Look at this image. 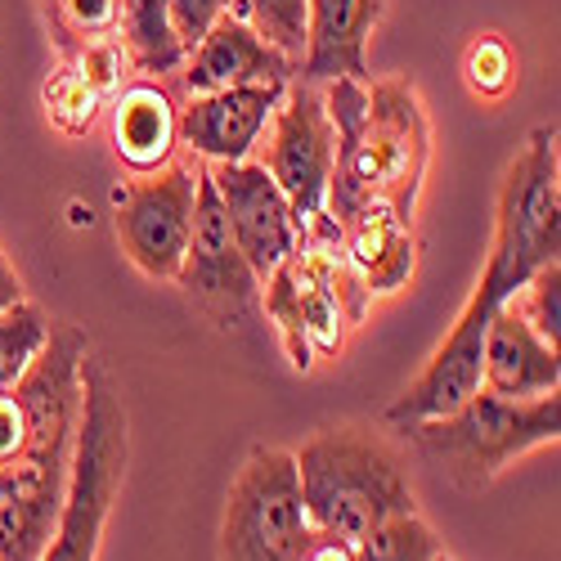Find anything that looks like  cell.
<instances>
[{"label": "cell", "instance_id": "d6986e66", "mask_svg": "<svg viewBox=\"0 0 561 561\" xmlns=\"http://www.w3.org/2000/svg\"><path fill=\"white\" fill-rule=\"evenodd\" d=\"M117 32H122V55L149 77L180 72L184 59H190V45L180 41L167 0H126Z\"/></svg>", "mask_w": 561, "mask_h": 561}, {"label": "cell", "instance_id": "52a82bcc", "mask_svg": "<svg viewBox=\"0 0 561 561\" xmlns=\"http://www.w3.org/2000/svg\"><path fill=\"white\" fill-rule=\"evenodd\" d=\"M561 252V180H557V130H530L526 149L507 162L499 184V216H494V248L490 256L503 265L507 284H522L552 265Z\"/></svg>", "mask_w": 561, "mask_h": 561}, {"label": "cell", "instance_id": "277c9868", "mask_svg": "<svg viewBox=\"0 0 561 561\" xmlns=\"http://www.w3.org/2000/svg\"><path fill=\"white\" fill-rule=\"evenodd\" d=\"M130 458L126 409L113 373L100 359H81V417L72 440V467L64 485V507L41 561H100V539L117 503Z\"/></svg>", "mask_w": 561, "mask_h": 561}, {"label": "cell", "instance_id": "ac0fdd59", "mask_svg": "<svg viewBox=\"0 0 561 561\" xmlns=\"http://www.w3.org/2000/svg\"><path fill=\"white\" fill-rule=\"evenodd\" d=\"M342 248H346V261L355 265V274L364 278L368 297L373 293H400L413 278V265H417L413 220L396 216L382 203L359 207L342 225Z\"/></svg>", "mask_w": 561, "mask_h": 561}, {"label": "cell", "instance_id": "2e32d148", "mask_svg": "<svg viewBox=\"0 0 561 561\" xmlns=\"http://www.w3.org/2000/svg\"><path fill=\"white\" fill-rule=\"evenodd\" d=\"M481 387L503 400H535L561 387V359L507 301L490 314L481 346Z\"/></svg>", "mask_w": 561, "mask_h": 561}, {"label": "cell", "instance_id": "5bb4252c", "mask_svg": "<svg viewBox=\"0 0 561 561\" xmlns=\"http://www.w3.org/2000/svg\"><path fill=\"white\" fill-rule=\"evenodd\" d=\"M387 19V0H306L301 81L323 85L333 77L368 81V41Z\"/></svg>", "mask_w": 561, "mask_h": 561}, {"label": "cell", "instance_id": "7c38bea8", "mask_svg": "<svg viewBox=\"0 0 561 561\" xmlns=\"http://www.w3.org/2000/svg\"><path fill=\"white\" fill-rule=\"evenodd\" d=\"M207 171H211L233 243H239L252 274L265 284V278L301 248L293 203L284 198V190L270 180V171L261 162H211Z\"/></svg>", "mask_w": 561, "mask_h": 561}, {"label": "cell", "instance_id": "4fadbf2b", "mask_svg": "<svg viewBox=\"0 0 561 561\" xmlns=\"http://www.w3.org/2000/svg\"><path fill=\"white\" fill-rule=\"evenodd\" d=\"M288 81L229 85L211 95H194L180 108V139L207 162H248L261 130L270 126Z\"/></svg>", "mask_w": 561, "mask_h": 561}, {"label": "cell", "instance_id": "30bf717a", "mask_svg": "<svg viewBox=\"0 0 561 561\" xmlns=\"http://www.w3.org/2000/svg\"><path fill=\"white\" fill-rule=\"evenodd\" d=\"M194 198L198 162H167L162 171H149V180H135L117 194V243L153 284H175L194 229Z\"/></svg>", "mask_w": 561, "mask_h": 561}, {"label": "cell", "instance_id": "d4e9b609", "mask_svg": "<svg viewBox=\"0 0 561 561\" xmlns=\"http://www.w3.org/2000/svg\"><path fill=\"white\" fill-rule=\"evenodd\" d=\"M229 14L252 23L274 50H284L293 64L306 50V0H233Z\"/></svg>", "mask_w": 561, "mask_h": 561}, {"label": "cell", "instance_id": "3957f363", "mask_svg": "<svg viewBox=\"0 0 561 561\" xmlns=\"http://www.w3.org/2000/svg\"><path fill=\"white\" fill-rule=\"evenodd\" d=\"M306 522L342 539H364L378 522L413 512V485L400 454L359 423L314 432L297 454Z\"/></svg>", "mask_w": 561, "mask_h": 561}, {"label": "cell", "instance_id": "7a4b0ae2", "mask_svg": "<svg viewBox=\"0 0 561 561\" xmlns=\"http://www.w3.org/2000/svg\"><path fill=\"white\" fill-rule=\"evenodd\" d=\"M323 108L333 122L329 216L346 225L359 207L382 203L413 220L432 158V126L409 77H333L323 81Z\"/></svg>", "mask_w": 561, "mask_h": 561}, {"label": "cell", "instance_id": "ffe728a7", "mask_svg": "<svg viewBox=\"0 0 561 561\" xmlns=\"http://www.w3.org/2000/svg\"><path fill=\"white\" fill-rule=\"evenodd\" d=\"M122 10L126 0H41L45 27H50V41L64 59H72L95 41H113Z\"/></svg>", "mask_w": 561, "mask_h": 561}, {"label": "cell", "instance_id": "8992f818", "mask_svg": "<svg viewBox=\"0 0 561 561\" xmlns=\"http://www.w3.org/2000/svg\"><path fill=\"white\" fill-rule=\"evenodd\" d=\"M261 167L293 203L301 243H342V225L323 207L333 175V122L319 85L288 81L284 100L270 117V149Z\"/></svg>", "mask_w": 561, "mask_h": 561}, {"label": "cell", "instance_id": "9a60e30c", "mask_svg": "<svg viewBox=\"0 0 561 561\" xmlns=\"http://www.w3.org/2000/svg\"><path fill=\"white\" fill-rule=\"evenodd\" d=\"M180 81L190 95H211L229 85H265V81H293V59L239 14H225L180 68Z\"/></svg>", "mask_w": 561, "mask_h": 561}, {"label": "cell", "instance_id": "f1b7e54d", "mask_svg": "<svg viewBox=\"0 0 561 561\" xmlns=\"http://www.w3.org/2000/svg\"><path fill=\"white\" fill-rule=\"evenodd\" d=\"M14 301H23V278H19V270L10 265V256L0 252V310L14 306Z\"/></svg>", "mask_w": 561, "mask_h": 561}, {"label": "cell", "instance_id": "7402d4cb", "mask_svg": "<svg viewBox=\"0 0 561 561\" xmlns=\"http://www.w3.org/2000/svg\"><path fill=\"white\" fill-rule=\"evenodd\" d=\"M41 104H45V117H50L64 135H90V126L100 122L108 95L72 59H64L50 72V81L41 85Z\"/></svg>", "mask_w": 561, "mask_h": 561}, {"label": "cell", "instance_id": "8fae6325", "mask_svg": "<svg viewBox=\"0 0 561 561\" xmlns=\"http://www.w3.org/2000/svg\"><path fill=\"white\" fill-rule=\"evenodd\" d=\"M175 284L194 306H203L220 329H239L261 301V278L252 274V265L239 252V243H233L225 207L216 198V184H211L207 167H198L194 229H190V248H184Z\"/></svg>", "mask_w": 561, "mask_h": 561}, {"label": "cell", "instance_id": "484cf974", "mask_svg": "<svg viewBox=\"0 0 561 561\" xmlns=\"http://www.w3.org/2000/svg\"><path fill=\"white\" fill-rule=\"evenodd\" d=\"M507 306L517 310L548 346H561V265L557 261L535 270L522 284V293L507 297Z\"/></svg>", "mask_w": 561, "mask_h": 561}, {"label": "cell", "instance_id": "83f0119b", "mask_svg": "<svg viewBox=\"0 0 561 561\" xmlns=\"http://www.w3.org/2000/svg\"><path fill=\"white\" fill-rule=\"evenodd\" d=\"M288 561H355V543L342 539V535H329V530H306V539L297 543V552Z\"/></svg>", "mask_w": 561, "mask_h": 561}, {"label": "cell", "instance_id": "44dd1931", "mask_svg": "<svg viewBox=\"0 0 561 561\" xmlns=\"http://www.w3.org/2000/svg\"><path fill=\"white\" fill-rule=\"evenodd\" d=\"M50 342V319L27 297L0 310V396H10Z\"/></svg>", "mask_w": 561, "mask_h": 561}, {"label": "cell", "instance_id": "e0dca14e", "mask_svg": "<svg viewBox=\"0 0 561 561\" xmlns=\"http://www.w3.org/2000/svg\"><path fill=\"white\" fill-rule=\"evenodd\" d=\"M180 149V104L162 77L130 81L113 95V153L139 171H162Z\"/></svg>", "mask_w": 561, "mask_h": 561}, {"label": "cell", "instance_id": "f546056e", "mask_svg": "<svg viewBox=\"0 0 561 561\" xmlns=\"http://www.w3.org/2000/svg\"><path fill=\"white\" fill-rule=\"evenodd\" d=\"M436 561H454V557H445V552H440V557H436Z\"/></svg>", "mask_w": 561, "mask_h": 561}, {"label": "cell", "instance_id": "9c48e42d", "mask_svg": "<svg viewBox=\"0 0 561 561\" xmlns=\"http://www.w3.org/2000/svg\"><path fill=\"white\" fill-rule=\"evenodd\" d=\"M517 297V288L507 284L503 265L490 256L481 270V284L472 288L467 306L458 310L449 337L436 346V355L427 359V368L404 387V396L387 409V423L391 427H413V423H427V417H445L454 413L462 400H472L481 391V346H485V329H490V314Z\"/></svg>", "mask_w": 561, "mask_h": 561}, {"label": "cell", "instance_id": "603a6c76", "mask_svg": "<svg viewBox=\"0 0 561 561\" xmlns=\"http://www.w3.org/2000/svg\"><path fill=\"white\" fill-rule=\"evenodd\" d=\"M436 557H440V539L417 517V507L378 522L364 539H355V561H436Z\"/></svg>", "mask_w": 561, "mask_h": 561}, {"label": "cell", "instance_id": "5b68a950", "mask_svg": "<svg viewBox=\"0 0 561 561\" xmlns=\"http://www.w3.org/2000/svg\"><path fill=\"white\" fill-rule=\"evenodd\" d=\"M413 436L440 472L462 490H485L499 472H507L522 454L539 445H557L561 436V396H535V400H503L494 391H477L445 417L400 427Z\"/></svg>", "mask_w": 561, "mask_h": 561}, {"label": "cell", "instance_id": "ba28073f", "mask_svg": "<svg viewBox=\"0 0 561 561\" xmlns=\"http://www.w3.org/2000/svg\"><path fill=\"white\" fill-rule=\"evenodd\" d=\"M306 530L310 522L293 454L256 445L229 485L220 517V561H288Z\"/></svg>", "mask_w": 561, "mask_h": 561}, {"label": "cell", "instance_id": "cb8c5ba5", "mask_svg": "<svg viewBox=\"0 0 561 561\" xmlns=\"http://www.w3.org/2000/svg\"><path fill=\"white\" fill-rule=\"evenodd\" d=\"M462 81L477 100H503L512 85H517V55L499 32H481L467 41L462 50Z\"/></svg>", "mask_w": 561, "mask_h": 561}, {"label": "cell", "instance_id": "6da1fadb", "mask_svg": "<svg viewBox=\"0 0 561 561\" xmlns=\"http://www.w3.org/2000/svg\"><path fill=\"white\" fill-rule=\"evenodd\" d=\"M90 342L50 323L27 378L0 396V561H41L64 507L81 417V359Z\"/></svg>", "mask_w": 561, "mask_h": 561}, {"label": "cell", "instance_id": "4316f807", "mask_svg": "<svg viewBox=\"0 0 561 561\" xmlns=\"http://www.w3.org/2000/svg\"><path fill=\"white\" fill-rule=\"evenodd\" d=\"M229 5H233V0H167L171 23H175L180 41L190 45V50H194V45H198V41L229 14Z\"/></svg>", "mask_w": 561, "mask_h": 561}]
</instances>
